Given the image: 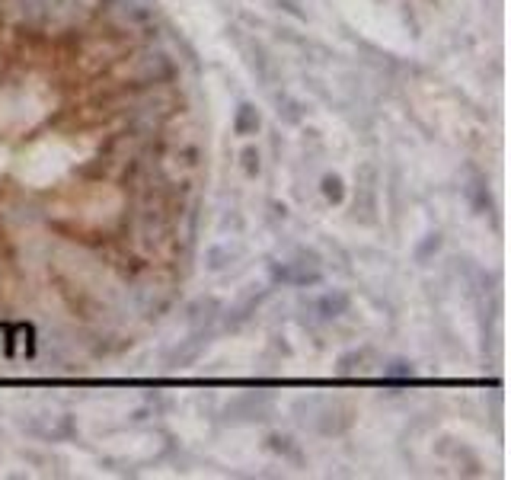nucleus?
Segmentation results:
<instances>
[{
  "mask_svg": "<svg viewBox=\"0 0 511 480\" xmlns=\"http://www.w3.org/2000/svg\"><path fill=\"white\" fill-rule=\"evenodd\" d=\"M263 128V116H259V109H255L253 103H240L234 112V135H240V138H249V135H255Z\"/></svg>",
  "mask_w": 511,
  "mask_h": 480,
  "instance_id": "nucleus-8",
  "label": "nucleus"
},
{
  "mask_svg": "<svg viewBox=\"0 0 511 480\" xmlns=\"http://www.w3.org/2000/svg\"><path fill=\"white\" fill-rule=\"evenodd\" d=\"M272 407L263 394H243L236 400H230L224 417L234 419V423H253V419H269Z\"/></svg>",
  "mask_w": 511,
  "mask_h": 480,
  "instance_id": "nucleus-2",
  "label": "nucleus"
},
{
  "mask_svg": "<svg viewBox=\"0 0 511 480\" xmlns=\"http://www.w3.org/2000/svg\"><path fill=\"white\" fill-rule=\"evenodd\" d=\"M240 160H243V173H246V176H259V170H263V157H259V147L246 144V147H243V154H240Z\"/></svg>",
  "mask_w": 511,
  "mask_h": 480,
  "instance_id": "nucleus-17",
  "label": "nucleus"
},
{
  "mask_svg": "<svg viewBox=\"0 0 511 480\" xmlns=\"http://www.w3.org/2000/svg\"><path fill=\"white\" fill-rule=\"evenodd\" d=\"M234 259H236V253L230 250V247H211V250L205 253V266L211 272H224L230 263H234Z\"/></svg>",
  "mask_w": 511,
  "mask_h": 480,
  "instance_id": "nucleus-15",
  "label": "nucleus"
},
{
  "mask_svg": "<svg viewBox=\"0 0 511 480\" xmlns=\"http://www.w3.org/2000/svg\"><path fill=\"white\" fill-rule=\"evenodd\" d=\"M463 192H467V199H470V205H473L477 211H486V209H489V189H486V176L477 173V180H473L470 186L463 189Z\"/></svg>",
  "mask_w": 511,
  "mask_h": 480,
  "instance_id": "nucleus-14",
  "label": "nucleus"
},
{
  "mask_svg": "<svg viewBox=\"0 0 511 480\" xmlns=\"http://www.w3.org/2000/svg\"><path fill=\"white\" fill-rule=\"evenodd\" d=\"M367 349H352V352L346 355H339V362H336V371L339 375H355V371H365V359H367Z\"/></svg>",
  "mask_w": 511,
  "mask_h": 480,
  "instance_id": "nucleus-12",
  "label": "nucleus"
},
{
  "mask_svg": "<svg viewBox=\"0 0 511 480\" xmlns=\"http://www.w3.org/2000/svg\"><path fill=\"white\" fill-rule=\"evenodd\" d=\"M278 10H284V13H291L294 20H307V10L297 4V0H272Z\"/></svg>",
  "mask_w": 511,
  "mask_h": 480,
  "instance_id": "nucleus-19",
  "label": "nucleus"
},
{
  "mask_svg": "<svg viewBox=\"0 0 511 480\" xmlns=\"http://www.w3.org/2000/svg\"><path fill=\"white\" fill-rule=\"evenodd\" d=\"M313 307H317L320 320H336V317H342V314H348L352 298H348V292H342V288H332V292L320 295Z\"/></svg>",
  "mask_w": 511,
  "mask_h": 480,
  "instance_id": "nucleus-6",
  "label": "nucleus"
},
{
  "mask_svg": "<svg viewBox=\"0 0 511 480\" xmlns=\"http://www.w3.org/2000/svg\"><path fill=\"white\" fill-rule=\"evenodd\" d=\"M441 244H444V237H441V230H431V234H425V240H422L419 247H415V263H429L431 257H435L438 250H441Z\"/></svg>",
  "mask_w": 511,
  "mask_h": 480,
  "instance_id": "nucleus-16",
  "label": "nucleus"
},
{
  "mask_svg": "<svg viewBox=\"0 0 511 480\" xmlns=\"http://www.w3.org/2000/svg\"><path fill=\"white\" fill-rule=\"evenodd\" d=\"M380 375L390 378V381H409V378L415 375V365L409 362V359H390V362H384Z\"/></svg>",
  "mask_w": 511,
  "mask_h": 480,
  "instance_id": "nucleus-13",
  "label": "nucleus"
},
{
  "mask_svg": "<svg viewBox=\"0 0 511 480\" xmlns=\"http://www.w3.org/2000/svg\"><path fill=\"white\" fill-rule=\"evenodd\" d=\"M361 183H358V192H355V221L361 224H374L377 221V170L371 164L358 170Z\"/></svg>",
  "mask_w": 511,
  "mask_h": 480,
  "instance_id": "nucleus-1",
  "label": "nucleus"
},
{
  "mask_svg": "<svg viewBox=\"0 0 511 480\" xmlns=\"http://www.w3.org/2000/svg\"><path fill=\"white\" fill-rule=\"evenodd\" d=\"M269 448L272 452H278V455H284V458H301V455H297V448H294V442H291L288 436H269Z\"/></svg>",
  "mask_w": 511,
  "mask_h": 480,
  "instance_id": "nucleus-18",
  "label": "nucleus"
},
{
  "mask_svg": "<svg viewBox=\"0 0 511 480\" xmlns=\"http://www.w3.org/2000/svg\"><path fill=\"white\" fill-rule=\"evenodd\" d=\"M217 314H221V301L211 298V295H208V298H195L192 304L186 307V317H189V324H192V327H201V324L208 327Z\"/></svg>",
  "mask_w": 511,
  "mask_h": 480,
  "instance_id": "nucleus-9",
  "label": "nucleus"
},
{
  "mask_svg": "<svg viewBox=\"0 0 511 480\" xmlns=\"http://www.w3.org/2000/svg\"><path fill=\"white\" fill-rule=\"evenodd\" d=\"M205 346H208V330H198V333H192L182 346H176L173 352H166V365H170V369H186V365H192L195 359L205 352Z\"/></svg>",
  "mask_w": 511,
  "mask_h": 480,
  "instance_id": "nucleus-3",
  "label": "nucleus"
},
{
  "mask_svg": "<svg viewBox=\"0 0 511 480\" xmlns=\"http://www.w3.org/2000/svg\"><path fill=\"white\" fill-rule=\"evenodd\" d=\"M166 77H173V61H170L163 51H157V55H147L144 61H141L138 80H144V84H160V80H166Z\"/></svg>",
  "mask_w": 511,
  "mask_h": 480,
  "instance_id": "nucleus-7",
  "label": "nucleus"
},
{
  "mask_svg": "<svg viewBox=\"0 0 511 480\" xmlns=\"http://www.w3.org/2000/svg\"><path fill=\"white\" fill-rule=\"evenodd\" d=\"M265 295H269V288H259V292H255V288H249V292L227 311V327H240V324H246V320L255 314V307L265 301Z\"/></svg>",
  "mask_w": 511,
  "mask_h": 480,
  "instance_id": "nucleus-5",
  "label": "nucleus"
},
{
  "mask_svg": "<svg viewBox=\"0 0 511 480\" xmlns=\"http://www.w3.org/2000/svg\"><path fill=\"white\" fill-rule=\"evenodd\" d=\"M275 112L284 125H301L307 116V106L301 99H294L291 93H275Z\"/></svg>",
  "mask_w": 511,
  "mask_h": 480,
  "instance_id": "nucleus-10",
  "label": "nucleus"
},
{
  "mask_svg": "<svg viewBox=\"0 0 511 480\" xmlns=\"http://www.w3.org/2000/svg\"><path fill=\"white\" fill-rule=\"evenodd\" d=\"M320 192H323L326 202L339 205L342 199H346V183H342V176L339 173H326L323 180H320Z\"/></svg>",
  "mask_w": 511,
  "mask_h": 480,
  "instance_id": "nucleus-11",
  "label": "nucleus"
},
{
  "mask_svg": "<svg viewBox=\"0 0 511 480\" xmlns=\"http://www.w3.org/2000/svg\"><path fill=\"white\" fill-rule=\"evenodd\" d=\"M313 426H317L323 436H339V432H346L352 426V410L348 407H323V410L313 417Z\"/></svg>",
  "mask_w": 511,
  "mask_h": 480,
  "instance_id": "nucleus-4",
  "label": "nucleus"
}]
</instances>
